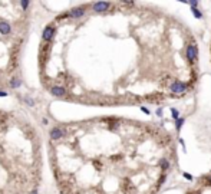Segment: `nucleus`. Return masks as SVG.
Masks as SVG:
<instances>
[{
	"label": "nucleus",
	"mask_w": 211,
	"mask_h": 194,
	"mask_svg": "<svg viewBox=\"0 0 211 194\" xmlns=\"http://www.w3.org/2000/svg\"><path fill=\"white\" fill-rule=\"evenodd\" d=\"M197 56H198V51H197V46L195 45H188L187 46V58L191 63H194L197 61Z\"/></svg>",
	"instance_id": "1"
},
{
	"label": "nucleus",
	"mask_w": 211,
	"mask_h": 194,
	"mask_svg": "<svg viewBox=\"0 0 211 194\" xmlns=\"http://www.w3.org/2000/svg\"><path fill=\"white\" fill-rule=\"evenodd\" d=\"M188 89V85L187 84H184V82H181V81H175L171 85V91L175 92V94H180V92H184Z\"/></svg>",
	"instance_id": "2"
},
{
	"label": "nucleus",
	"mask_w": 211,
	"mask_h": 194,
	"mask_svg": "<svg viewBox=\"0 0 211 194\" xmlns=\"http://www.w3.org/2000/svg\"><path fill=\"white\" fill-rule=\"evenodd\" d=\"M109 6H111L109 2H96V3L93 4V10L95 12H105V10L109 9Z\"/></svg>",
	"instance_id": "3"
},
{
	"label": "nucleus",
	"mask_w": 211,
	"mask_h": 194,
	"mask_svg": "<svg viewBox=\"0 0 211 194\" xmlns=\"http://www.w3.org/2000/svg\"><path fill=\"white\" fill-rule=\"evenodd\" d=\"M53 35H55L53 26H46V27H45V30H43V40L45 42H50V39L53 38Z\"/></svg>",
	"instance_id": "4"
},
{
	"label": "nucleus",
	"mask_w": 211,
	"mask_h": 194,
	"mask_svg": "<svg viewBox=\"0 0 211 194\" xmlns=\"http://www.w3.org/2000/svg\"><path fill=\"white\" fill-rule=\"evenodd\" d=\"M50 137H52V140H59L62 137H65V131L62 128H53L50 131Z\"/></svg>",
	"instance_id": "5"
},
{
	"label": "nucleus",
	"mask_w": 211,
	"mask_h": 194,
	"mask_svg": "<svg viewBox=\"0 0 211 194\" xmlns=\"http://www.w3.org/2000/svg\"><path fill=\"white\" fill-rule=\"evenodd\" d=\"M69 16L71 17H81L85 14V7H76V9H73V10L69 12Z\"/></svg>",
	"instance_id": "6"
},
{
	"label": "nucleus",
	"mask_w": 211,
	"mask_h": 194,
	"mask_svg": "<svg viewBox=\"0 0 211 194\" xmlns=\"http://www.w3.org/2000/svg\"><path fill=\"white\" fill-rule=\"evenodd\" d=\"M50 94L55 96H63L66 94L65 88H62V86H53V88L50 89Z\"/></svg>",
	"instance_id": "7"
},
{
	"label": "nucleus",
	"mask_w": 211,
	"mask_h": 194,
	"mask_svg": "<svg viewBox=\"0 0 211 194\" xmlns=\"http://www.w3.org/2000/svg\"><path fill=\"white\" fill-rule=\"evenodd\" d=\"M0 33H3V35L10 33V26H9L6 22H0Z\"/></svg>",
	"instance_id": "8"
},
{
	"label": "nucleus",
	"mask_w": 211,
	"mask_h": 194,
	"mask_svg": "<svg viewBox=\"0 0 211 194\" xmlns=\"http://www.w3.org/2000/svg\"><path fill=\"white\" fill-rule=\"evenodd\" d=\"M161 167H162L164 171H167L170 168V161L168 160H161Z\"/></svg>",
	"instance_id": "9"
},
{
	"label": "nucleus",
	"mask_w": 211,
	"mask_h": 194,
	"mask_svg": "<svg viewBox=\"0 0 211 194\" xmlns=\"http://www.w3.org/2000/svg\"><path fill=\"white\" fill-rule=\"evenodd\" d=\"M182 124H184V118H178L177 122H175V129H177V131H180L181 127H182Z\"/></svg>",
	"instance_id": "10"
},
{
	"label": "nucleus",
	"mask_w": 211,
	"mask_h": 194,
	"mask_svg": "<svg viewBox=\"0 0 211 194\" xmlns=\"http://www.w3.org/2000/svg\"><path fill=\"white\" fill-rule=\"evenodd\" d=\"M191 12H193V14H194V16L197 17V19H201V17H203V13H201L200 10H198L197 7H194V9H191Z\"/></svg>",
	"instance_id": "11"
},
{
	"label": "nucleus",
	"mask_w": 211,
	"mask_h": 194,
	"mask_svg": "<svg viewBox=\"0 0 211 194\" xmlns=\"http://www.w3.org/2000/svg\"><path fill=\"white\" fill-rule=\"evenodd\" d=\"M171 112H172V116H174L175 119H178V118H180V112H178V109L172 108V109H171Z\"/></svg>",
	"instance_id": "12"
},
{
	"label": "nucleus",
	"mask_w": 211,
	"mask_h": 194,
	"mask_svg": "<svg viewBox=\"0 0 211 194\" xmlns=\"http://www.w3.org/2000/svg\"><path fill=\"white\" fill-rule=\"evenodd\" d=\"M19 85H20V82L17 81V79H12L10 81V86H13V88H17Z\"/></svg>",
	"instance_id": "13"
},
{
	"label": "nucleus",
	"mask_w": 211,
	"mask_h": 194,
	"mask_svg": "<svg viewBox=\"0 0 211 194\" xmlns=\"http://www.w3.org/2000/svg\"><path fill=\"white\" fill-rule=\"evenodd\" d=\"M187 3L190 4V6L193 7V9H194V7H197V6H198V2H195V0H194V2H187Z\"/></svg>",
	"instance_id": "14"
},
{
	"label": "nucleus",
	"mask_w": 211,
	"mask_h": 194,
	"mask_svg": "<svg viewBox=\"0 0 211 194\" xmlns=\"http://www.w3.org/2000/svg\"><path fill=\"white\" fill-rule=\"evenodd\" d=\"M20 6L23 7V9H27V7H29V2H20Z\"/></svg>",
	"instance_id": "15"
},
{
	"label": "nucleus",
	"mask_w": 211,
	"mask_h": 194,
	"mask_svg": "<svg viewBox=\"0 0 211 194\" xmlns=\"http://www.w3.org/2000/svg\"><path fill=\"white\" fill-rule=\"evenodd\" d=\"M184 178H187V180H193V175L191 174H188V173H184Z\"/></svg>",
	"instance_id": "16"
},
{
	"label": "nucleus",
	"mask_w": 211,
	"mask_h": 194,
	"mask_svg": "<svg viewBox=\"0 0 211 194\" xmlns=\"http://www.w3.org/2000/svg\"><path fill=\"white\" fill-rule=\"evenodd\" d=\"M141 111H142V112H145V114H150V109L145 108V106H141Z\"/></svg>",
	"instance_id": "17"
},
{
	"label": "nucleus",
	"mask_w": 211,
	"mask_h": 194,
	"mask_svg": "<svg viewBox=\"0 0 211 194\" xmlns=\"http://www.w3.org/2000/svg\"><path fill=\"white\" fill-rule=\"evenodd\" d=\"M157 115H158V116H162V109H161V108L157 111Z\"/></svg>",
	"instance_id": "18"
},
{
	"label": "nucleus",
	"mask_w": 211,
	"mask_h": 194,
	"mask_svg": "<svg viewBox=\"0 0 211 194\" xmlns=\"http://www.w3.org/2000/svg\"><path fill=\"white\" fill-rule=\"evenodd\" d=\"M6 95H7L6 92H0V96H6Z\"/></svg>",
	"instance_id": "19"
},
{
	"label": "nucleus",
	"mask_w": 211,
	"mask_h": 194,
	"mask_svg": "<svg viewBox=\"0 0 211 194\" xmlns=\"http://www.w3.org/2000/svg\"><path fill=\"white\" fill-rule=\"evenodd\" d=\"M207 181H208V184H211V175H210V177L207 178Z\"/></svg>",
	"instance_id": "20"
},
{
	"label": "nucleus",
	"mask_w": 211,
	"mask_h": 194,
	"mask_svg": "<svg viewBox=\"0 0 211 194\" xmlns=\"http://www.w3.org/2000/svg\"><path fill=\"white\" fill-rule=\"evenodd\" d=\"M187 194H198V193H191V191H188V193Z\"/></svg>",
	"instance_id": "21"
},
{
	"label": "nucleus",
	"mask_w": 211,
	"mask_h": 194,
	"mask_svg": "<svg viewBox=\"0 0 211 194\" xmlns=\"http://www.w3.org/2000/svg\"><path fill=\"white\" fill-rule=\"evenodd\" d=\"M32 194H38V191H33V193H32Z\"/></svg>",
	"instance_id": "22"
}]
</instances>
